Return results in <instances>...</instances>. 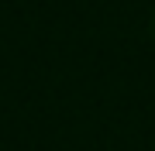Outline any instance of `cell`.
<instances>
[{"label":"cell","instance_id":"obj_1","mask_svg":"<svg viewBox=\"0 0 155 151\" xmlns=\"http://www.w3.org/2000/svg\"><path fill=\"white\" fill-rule=\"evenodd\" d=\"M152 38H155V11H152Z\"/></svg>","mask_w":155,"mask_h":151}]
</instances>
